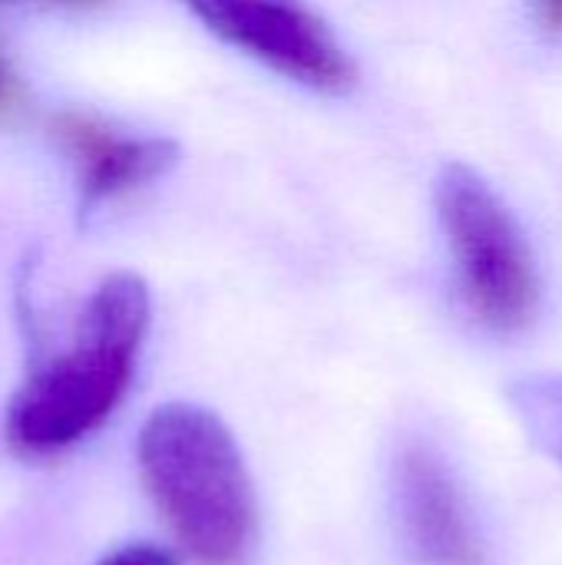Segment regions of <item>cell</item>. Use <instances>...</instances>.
Masks as SVG:
<instances>
[{"label": "cell", "mask_w": 562, "mask_h": 565, "mask_svg": "<svg viewBox=\"0 0 562 565\" xmlns=\"http://www.w3.org/2000/svg\"><path fill=\"white\" fill-rule=\"evenodd\" d=\"M0 86H3V83H0Z\"/></svg>", "instance_id": "cell-10"}, {"label": "cell", "mask_w": 562, "mask_h": 565, "mask_svg": "<svg viewBox=\"0 0 562 565\" xmlns=\"http://www.w3.org/2000/svg\"><path fill=\"white\" fill-rule=\"evenodd\" d=\"M215 36L311 89L341 93L354 66L305 0H182Z\"/></svg>", "instance_id": "cell-4"}, {"label": "cell", "mask_w": 562, "mask_h": 565, "mask_svg": "<svg viewBox=\"0 0 562 565\" xmlns=\"http://www.w3.org/2000/svg\"><path fill=\"white\" fill-rule=\"evenodd\" d=\"M96 565H182L179 553L159 543H126L106 553Z\"/></svg>", "instance_id": "cell-8"}, {"label": "cell", "mask_w": 562, "mask_h": 565, "mask_svg": "<svg viewBox=\"0 0 562 565\" xmlns=\"http://www.w3.org/2000/svg\"><path fill=\"white\" fill-rule=\"evenodd\" d=\"M540 10H543V20L550 26L562 30V0H540Z\"/></svg>", "instance_id": "cell-9"}, {"label": "cell", "mask_w": 562, "mask_h": 565, "mask_svg": "<svg viewBox=\"0 0 562 565\" xmlns=\"http://www.w3.org/2000/svg\"><path fill=\"white\" fill-rule=\"evenodd\" d=\"M510 407L530 444L562 467V374L543 371L510 384Z\"/></svg>", "instance_id": "cell-7"}, {"label": "cell", "mask_w": 562, "mask_h": 565, "mask_svg": "<svg viewBox=\"0 0 562 565\" xmlns=\"http://www.w3.org/2000/svg\"><path fill=\"white\" fill-rule=\"evenodd\" d=\"M56 136L79 169V215L132 192L179 162V146L162 136H123L86 113H63Z\"/></svg>", "instance_id": "cell-6"}, {"label": "cell", "mask_w": 562, "mask_h": 565, "mask_svg": "<svg viewBox=\"0 0 562 565\" xmlns=\"http://www.w3.org/2000/svg\"><path fill=\"white\" fill-rule=\"evenodd\" d=\"M139 477L195 565H245L258 503L245 457L219 414L199 404L156 407L136 444Z\"/></svg>", "instance_id": "cell-2"}, {"label": "cell", "mask_w": 562, "mask_h": 565, "mask_svg": "<svg viewBox=\"0 0 562 565\" xmlns=\"http://www.w3.org/2000/svg\"><path fill=\"white\" fill-rule=\"evenodd\" d=\"M394 513L404 546L421 565H487L484 536L450 463L424 440L397 454Z\"/></svg>", "instance_id": "cell-5"}, {"label": "cell", "mask_w": 562, "mask_h": 565, "mask_svg": "<svg viewBox=\"0 0 562 565\" xmlns=\"http://www.w3.org/2000/svg\"><path fill=\"white\" fill-rule=\"evenodd\" d=\"M149 288L116 271L89 295L70 344L40 361L7 404L3 440L26 460L56 457L99 430L129 391L149 331Z\"/></svg>", "instance_id": "cell-1"}, {"label": "cell", "mask_w": 562, "mask_h": 565, "mask_svg": "<svg viewBox=\"0 0 562 565\" xmlns=\"http://www.w3.org/2000/svg\"><path fill=\"white\" fill-rule=\"evenodd\" d=\"M437 212L470 311L497 334L527 331L540 308V281L503 202L474 169L450 162L437 175Z\"/></svg>", "instance_id": "cell-3"}]
</instances>
